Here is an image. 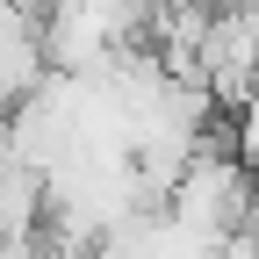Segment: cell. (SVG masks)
<instances>
[{
    "label": "cell",
    "mask_w": 259,
    "mask_h": 259,
    "mask_svg": "<svg viewBox=\"0 0 259 259\" xmlns=\"http://www.w3.org/2000/svg\"><path fill=\"white\" fill-rule=\"evenodd\" d=\"M194 72H202V87H209L216 108H245V101H252V79H259V15H245V8H209Z\"/></svg>",
    "instance_id": "obj_1"
},
{
    "label": "cell",
    "mask_w": 259,
    "mask_h": 259,
    "mask_svg": "<svg viewBox=\"0 0 259 259\" xmlns=\"http://www.w3.org/2000/svg\"><path fill=\"white\" fill-rule=\"evenodd\" d=\"M36 29H44V65H51V72H101V58L115 51L108 29L94 22L87 8H72V0H51Z\"/></svg>",
    "instance_id": "obj_2"
},
{
    "label": "cell",
    "mask_w": 259,
    "mask_h": 259,
    "mask_svg": "<svg viewBox=\"0 0 259 259\" xmlns=\"http://www.w3.org/2000/svg\"><path fill=\"white\" fill-rule=\"evenodd\" d=\"M44 72H51V65H44V29H36V15L15 8V0H0V101L15 108Z\"/></svg>",
    "instance_id": "obj_3"
},
{
    "label": "cell",
    "mask_w": 259,
    "mask_h": 259,
    "mask_svg": "<svg viewBox=\"0 0 259 259\" xmlns=\"http://www.w3.org/2000/svg\"><path fill=\"white\" fill-rule=\"evenodd\" d=\"M44 231V173L8 166L0 173V238H36Z\"/></svg>",
    "instance_id": "obj_4"
},
{
    "label": "cell",
    "mask_w": 259,
    "mask_h": 259,
    "mask_svg": "<svg viewBox=\"0 0 259 259\" xmlns=\"http://www.w3.org/2000/svg\"><path fill=\"white\" fill-rule=\"evenodd\" d=\"M231 158L245 166V180L259 187V115H252V108H245V122H238V151H231Z\"/></svg>",
    "instance_id": "obj_5"
},
{
    "label": "cell",
    "mask_w": 259,
    "mask_h": 259,
    "mask_svg": "<svg viewBox=\"0 0 259 259\" xmlns=\"http://www.w3.org/2000/svg\"><path fill=\"white\" fill-rule=\"evenodd\" d=\"M0 115H8V101H0Z\"/></svg>",
    "instance_id": "obj_6"
}]
</instances>
